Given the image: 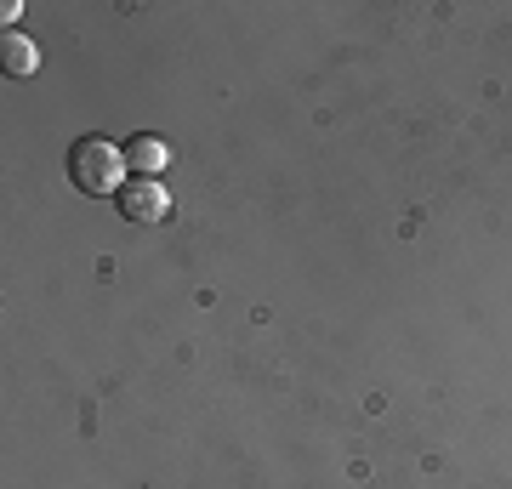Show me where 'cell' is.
<instances>
[{"instance_id":"3957f363","label":"cell","mask_w":512,"mask_h":489,"mask_svg":"<svg viewBox=\"0 0 512 489\" xmlns=\"http://www.w3.org/2000/svg\"><path fill=\"white\" fill-rule=\"evenodd\" d=\"M120 154H126V171H131V177L160 182V171H165V143H160V137H148V131H137V137H131V143L120 148Z\"/></svg>"},{"instance_id":"7a4b0ae2","label":"cell","mask_w":512,"mask_h":489,"mask_svg":"<svg viewBox=\"0 0 512 489\" xmlns=\"http://www.w3.org/2000/svg\"><path fill=\"white\" fill-rule=\"evenodd\" d=\"M120 217L126 222H165L171 217V194H165V182L131 177L126 188H120Z\"/></svg>"},{"instance_id":"6da1fadb","label":"cell","mask_w":512,"mask_h":489,"mask_svg":"<svg viewBox=\"0 0 512 489\" xmlns=\"http://www.w3.org/2000/svg\"><path fill=\"white\" fill-rule=\"evenodd\" d=\"M69 177H74V188L92 194V200L120 194V188H126V154L114 143H103V137H80V143L69 148Z\"/></svg>"},{"instance_id":"277c9868","label":"cell","mask_w":512,"mask_h":489,"mask_svg":"<svg viewBox=\"0 0 512 489\" xmlns=\"http://www.w3.org/2000/svg\"><path fill=\"white\" fill-rule=\"evenodd\" d=\"M0 63H6V74H12V80H29V74L40 69L35 40L18 35V29H6V35H0Z\"/></svg>"}]
</instances>
